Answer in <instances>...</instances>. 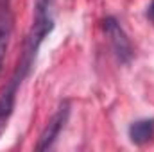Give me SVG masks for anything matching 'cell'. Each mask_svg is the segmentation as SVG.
I'll return each instance as SVG.
<instances>
[{
  "label": "cell",
  "mask_w": 154,
  "mask_h": 152,
  "mask_svg": "<svg viewBox=\"0 0 154 152\" xmlns=\"http://www.w3.org/2000/svg\"><path fill=\"white\" fill-rule=\"evenodd\" d=\"M102 29H104V32L108 36V41H109V45H111V48L115 52L116 59L120 63H124V65L131 63V59H133V47H131V41L127 38V34L120 27V23L113 16H108L102 22Z\"/></svg>",
  "instance_id": "1"
},
{
  "label": "cell",
  "mask_w": 154,
  "mask_h": 152,
  "mask_svg": "<svg viewBox=\"0 0 154 152\" xmlns=\"http://www.w3.org/2000/svg\"><path fill=\"white\" fill-rule=\"evenodd\" d=\"M70 116V102H63L59 106V109L54 113V116L48 120V123L45 125L43 132L39 134V140H38V145H36V150H48L54 141L57 140L61 129L65 127L66 120Z\"/></svg>",
  "instance_id": "2"
},
{
  "label": "cell",
  "mask_w": 154,
  "mask_h": 152,
  "mask_svg": "<svg viewBox=\"0 0 154 152\" xmlns=\"http://www.w3.org/2000/svg\"><path fill=\"white\" fill-rule=\"evenodd\" d=\"M23 77H14L11 81V84L7 86V90H4V93L0 95V136L7 127V122L13 114L14 109V100H16V88L22 82Z\"/></svg>",
  "instance_id": "3"
},
{
  "label": "cell",
  "mask_w": 154,
  "mask_h": 152,
  "mask_svg": "<svg viewBox=\"0 0 154 152\" xmlns=\"http://www.w3.org/2000/svg\"><path fill=\"white\" fill-rule=\"evenodd\" d=\"M129 138L134 145H145L154 138V118L136 120L129 127Z\"/></svg>",
  "instance_id": "4"
},
{
  "label": "cell",
  "mask_w": 154,
  "mask_h": 152,
  "mask_svg": "<svg viewBox=\"0 0 154 152\" xmlns=\"http://www.w3.org/2000/svg\"><path fill=\"white\" fill-rule=\"evenodd\" d=\"M11 32H13V16H11L9 9L2 4L0 5V72H2L4 57H5L7 45L11 39Z\"/></svg>",
  "instance_id": "5"
},
{
  "label": "cell",
  "mask_w": 154,
  "mask_h": 152,
  "mask_svg": "<svg viewBox=\"0 0 154 152\" xmlns=\"http://www.w3.org/2000/svg\"><path fill=\"white\" fill-rule=\"evenodd\" d=\"M147 18H149V22L154 25V0L149 4V7H147Z\"/></svg>",
  "instance_id": "6"
}]
</instances>
